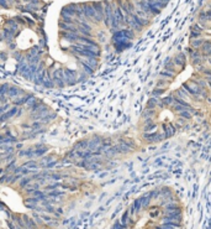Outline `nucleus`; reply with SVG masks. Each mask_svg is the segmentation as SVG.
<instances>
[{"label":"nucleus","instance_id":"4c0bfd02","mask_svg":"<svg viewBox=\"0 0 211 229\" xmlns=\"http://www.w3.org/2000/svg\"><path fill=\"white\" fill-rule=\"evenodd\" d=\"M112 229H126V227L121 223V220H116L114 227H112Z\"/></svg>","mask_w":211,"mask_h":229},{"label":"nucleus","instance_id":"a211bd4d","mask_svg":"<svg viewBox=\"0 0 211 229\" xmlns=\"http://www.w3.org/2000/svg\"><path fill=\"white\" fill-rule=\"evenodd\" d=\"M88 145H89V139H82V140L77 141L72 149L76 150V151H77V150H86V149H88Z\"/></svg>","mask_w":211,"mask_h":229},{"label":"nucleus","instance_id":"7ed1b4c3","mask_svg":"<svg viewBox=\"0 0 211 229\" xmlns=\"http://www.w3.org/2000/svg\"><path fill=\"white\" fill-rule=\"evenodd\" d=\"M181 85L185 88V90L188 92V93L190 94V98H194V97H199V96H200V90H201V88L198 85L196 81L189 78L186 82H184ZM199 98H200V97H199Z\"/></svg>","mask_w":211,"mask_h":229},{"label":"nucleus","instance_id":"dca6fc26","mask_svg":"<svg viewBox=\"0 0 211 229\" xmlns=\"http://www.w3.org/2000/svg\"><path fill=\"white\" fill-rule=\"evenodd\" d=\"M141 209H142V203H141V198H136L133 201V203L131 204V207H130V212L132 214H137L141 212Z\"/></svg>","mask_w":211,"mask_h":229},{"label":"nucleus","instance_id":"393cba45","mask_svg":"<svg viewBox=\"0 0 211 229\" xmlns=\"http://www.w3.org/2000/svg\"><path fill=\"white\" fill-rule=\"evenodd\" d=\"M79 64H80V70H82V72H84L88 77H93V76H94L95 71H94L93 68H90L89 66H86V64H84V63H80V62H79Z\"/></svg>","mask_w":211,"mask_h":229},{"label":"nucleus","instance_id":"49530a36","mask_svg":"<svg viewBox=\"0 0 211 229\" xmlns=\"http://www.w3.org/2000/svg\"><path fill=\"white\" fill-rule=\"evenodd\" d=\"M204 11H205L206 19L209 20V22H211V9H207V10H204Z\"/></svg>","mask_w":211,"mask_h":229},{"label":"nucleus","instance_id":"8fccbe9b","mask_svg":"<svg viewBox=\"0 0 211 229\" xmlns=\"http://www.w3.org/2000/svg\"><path fill=\"white\" fill-rule=\"evenodd\" d=\"M15 117H17V118H20V117H22V109L20 108V109H17V113H16V115Z\"/></svg>","mask_w":211,"mask_h":229},{"label":"nucleus","instance_id":"f03ea898","mask_svg":"<svg viewBox=\"0 0 211 229\" xmlns=\"http://www.w3.org/2000/svg\"><path fill=\"white\" fill-rule=\"evenodd\" d=\"M104 25L106 27H111L112 21H114V9H112V3L109 0H104Z\"/></svg>","mask_w":211,"mask_h":229},{"label":"nucleus","instance_id":"2eb2a0df","mask_svg":"<svg viewBox=\"0 0 211 229\" xmlns=\"http://www.w3.org/2000/svg\"><path fill=\"white\" fill-rule=\"evenodd\" d=\"M30 96H31V93H26V94H23V96H21V97H17V98H15V99H12V104H14V107H23L25 105V103L27 102V99L30 98Z\"/></svg>","mask_w":211,"mask_h":229},{"label":"nucleus","instance_id":"9b49d317","mask_svg":"<svg viewBox=\"0 0 211 229\" xmlns=\"http://www.w3.org/2000/svg\"><path fill=\"white\" fill-rule=\"evenodd\" d=\"M174 97H177V98H180V99H183V100H186V102H190V94L188 93V92L185 90V88L183 87V85H180L178 89H175L173 93H172Z\"/></svg>","mask_w":211,"mask_h":229},{"label":"nucleus","instance_id":"0eeeda50","mask_svg":"<svg viewBox=\"0 0 211 229\" xmlns=\"http://www.w3.org/2000/svg\"><path fill=\"white\" fill-rule=\"evenodd\" d=\"M23 94H26V92L23 90L22 88L17 87V85H12V84H10L9 90H8V93H6V97H8L9 99H15V98L21 97V96H23Z\"/></svg>","mask_w":211,"mask_h":229},{"label":"nucleus","instance_id":"3c124183","mask_svg":"<svg viewBox=\"0 0 211 229\" xmlns=\"http://www.w3.org/2000/svg\"><path fill=\"white\" fill-rule=\"evenodd\" d=\"M22 147H23V144H22V143H19V144H16V146H15V149H16V150H21Z\"/></svg>","mask_w":211,"mask_h":229},{"label":"nucleus","instance_id":"6e6552de","mask_svg":"<svg viewBox=\"0 0 211 229\" xmlns=\"http://www.w3.org/2000/svg\"><path fill=\"white\" fill-rule=\"evenodd\" d=\"M166 219H171V220H175V222H181L183 220L181 208L166 212V213H164V217H163V220H166Z\"/></svg>","mask_w":211,"mask_h":229},{"label":"nucleus","instance_id":"5701e85b","mask_svg":"<svg viewBox=\"0 0 211 229\" xmlns=\"http://www.w3.org/2000/svg\"><path fill=\"white\" fill-rule=\"evenodd\" d=\"M157 117V110L156 109H145L142 113V119H148V118H156Z\"/></svg>","mask_w":211,"mask_h":229},{"label":"nucleus","instance_id":"f8f14e48","mask_svg":"<svg viewBox=\"0 0 211 229\" xmlns=\"http://www.w3.org/2000/svg\"><path fill=\"white\" fill-rule=\"evenodd\" d=\"M61 35H62V38L67 40L69 43H76L78 42V38H79V34H76V32H68V31H62L61 30Z\"/></svg>","mask_w":211,"mask_h":229},{"label":"nucleus","instance_id":"423d86ee","mask_svg":"<svg viewBox=\"0 0 211 229\" xmlns=\"http://www.w3.org/2000/svg\"><path fill=\"white\" fill-rule=\"evenodd\" d=\"M82 8H83V15H84V17L90 22V24H94L95 10H94V8H93V4L91 3H83Z\"/></svg>","mask_w":211,"mask_h":229},{"label":"nucleus","instance_id":"c756f323","mask_svg":"<svg viewBox=\"0 0 211 229\" xmlns=\"http://www.w3.org/2000/svg\"><path fill=\"white\" fill-rule=\"evenodd\" d=\"M42 87H43V88H47V89H52V88H55L56 85H55L52 78H44V81H43V83H42Z\"/></svg>","mask_w":211,"mask_h":229},{"label":"nucleus","instance_id":"39448f33","mask_svg":"<svg viewBox=\"0 0 211 229\" xmlns=\"http://www.w3.org/2000/svg\"><path fill=\"white\" fill-rule=\"evenodd\" d=\"M93 8L95 10V17H94V24L98 25L104 21V4L103 2H93Z\"/></svg>","mask_w":211,"mask_h":229},{"label":"nucleus","instance_id":"4be33fe9","mask_svg":"<svg viewBox=\"0 0 211 229\" xmlns=\"http://www.w3.org/2000/svg\"><path fill=\"white\" fill-rule=\"evenodd\" d=\"M164 92H166V88H164V87H158V85H157V87L153 88V90H152V97L159 99V98L164 94Z\"/></svg>","mask_w":211,"mask_h":229},{"label":"nucleus","instance_id":"de8ad7c7","mask_svg":"<svg viewBox=\"0 0 211 229\" xmlns=\"http://www.w3.org/2000/svg\"><path fill=\"white\" fill-rule=\"evenodd\" d=\"M98 41H99V42H104V41H105V36H104L103 32L98 34Z\"/></svg>","mask_w":211,"mask_h":229},{"label":"nucleus","instance_id":"412c9836","mask_svg":"<svg viewBox=\"0 0 211 229\" xmlns=\"http://www.w3.org/2000/svg\"><path fill=\"white\" fill-rule=\"evenodd\" d=\"M48 150H50V147L47 146V145H43V146L38 147V149H35L33 150L35 157H42V156H44L47 152H48Z\"/></svg>","mask_w":211,"mask_h":229},{"label":"nucleus","instance_id":"6ab92c4d","mask_svg":"<svg viewBox=\"0 0 211 229\" xmlns=\"http://www.w3.org/2000/svg\"><path fill=\"white\" fill-rule=\"evenodd\" d=\"M204 41H205L204 37H201V38H195V40H190V42H189L190 49H193V50H200L201 46L204 45Z\"/></svg>","mask_w":211,"mask_h":229},{"label":"nucleus","instance_id":"a878e982","mask_svg":"<svg viewBox=\"0 0 211 229\" xmlns=\"http://www.w3.org/2000/svg\"><path fill=\"white\" fill-rule=\"evenodd\" d=\"M31 181H32L31 176H30V177H29V176H23V177L19 181V186H20V188H26L27 186H30Z\"/></svg>","mask_w":211,"mask_h":229},{"label":"nucleus","instance_id":"aec40b11","mask_svg":"<svg viewBox=\"0 0 211 229\" xmlns=\"http://www.w3.org/2000/svg\"><path fill=\"white\" fill-rule=\"evenodd\" d=\"M29 71V63L26 62V61H22V62H20V63H17V70H16V73L17 75H20V76H22L25 72H27Z\"/></svg>","mask_w":211,"mask_h":229},{"label":"nucleus","instance_id":"09e8293b","mask_svg":"<svg viewBox=\"0 0 211 229\" xmlns=\"http://www.w3.org/2000/svg\"><path fill=\"white\" fill-rule=\"evenodd\" d=\"M8 47H9V50L15 51V50H16V45H15L14 42H10V43H8Z\"/></svg>","mask_w":211,"mask_h":229},{"label":"nucleus","instance_id":"b1692460","mask_svg":"<svg viewBox=\"0 0 211 229\" xmlns=\"http://www.w3.org/2000/svg\"><path fill=\"white\" fill-rule=\"evenodd\" d=\"M178 117L188 122V120H192L194 115H193V114H192L189 110H188V109H184V110H181V111H179V113H178Z\"/></svg>","mask_w":211,"mask_h":229},{"label":"nucleus","instance_id":"5fc2aeb1","mask_svg":"<svg viewBox=\"0 0 211 229\" xmlns=\"http://www.w3.org/2000/svg\"><path fill=\"white\" fill-rule=\"evenodd\" d=\"M0 161H2V157H0Z\"/></svg>","mask_w":211,"mask_h":229},{"label":"nucleus","instance_id":"cd10ccee","mask_svg":"<svg viewBox=\"0 0 211 229\" xmlns=\"http://www.w3.org/2000/svg\"><path fill=\"white\" fill-rule=\"evenodd\" d=\"M36 102H37V98H36V96L31 93L30 98L27 99V102L25 103V105H23V107H25V108H26V110L29 111V109H30V108H31V107H32V105H33V104H35Z\"/></svg>","mask_w":211,"mask_h":229},{"label":"nucleus","instance_id":"72a5a7b5","mask_svg":"<svg viewBox=\"0 0 211 229\" xmlns=\"http://www.w3.org/2000/svg\"><path fill=\"white\" fill-rule=\"evenodd\" d=\"M43 123H41V122H33L32 124H31V130L32 131H36V130H38V129H41V128H43Z\"/></svg>","mask_w":211,"mask_h":229},{"label":"nucleus","instance_id":"20e7f679","mask_svg":"<svg viewBox=\"0 0 211 229\" xmlns=\"http://www.w3.org/2000/svg\"><path fill=\"white\" fill-rule=\"evenodd\" d=\"M63 72H64V83L68 87H73L77 84V77H78V72L74 70H69L67 67H63Z\"/></svg>","mask_w":211,"mask_h":229},{"label":"nucleus","instance_id":"2f4dec72","mask_svg":"<svg viewBox=\"0 0 211 229\" xmlns=\"http://www.w3.org/2000/svg\"><path fill=\"white\" fill-rule=\"evenodd\" d=\"M12 57H14V60H15L17 63H20V62H22V61H26V60H25V56H23L22 53H20V52H17V51L14 52V56H12Z\"/></svg>","mask_w":211,"mask_h":229},{"label":"nucleus","instance_id":"603ef678","mask_svg":"<svg viewBox=\"0 0 211 229\" xmlns=\"http://www.w3.org/2000/svg\"><path fill=\"white\" fill-rule=\"evenodd\" d=\"M3 41V36H2V34H0V42Z\"/></svg>","mask_w":211,"mask_h":229},{"label":"nucleus","instance_id":"9d476101","mask_svg":"<svg viewBox=\"0 0 211 229\" xmlns=\"http://www.w3.org/2000/svg\"><path fill=\"white\" fill-rule=\"evenodd\" d=\"M143 133H151V131H156L158 130V125L154 122V118H148V119H143Z\"/></svg>","mask_w":211,"mask_h":229},{"label":"nucleus","instance_id":"4468645a","mask_svg":"<svg viewBox=\"0 0 211 229\" xmlns=\"http://www.w3.org/2000/svg\"><path fill=\"white\" fill-rule=\"evenodd\" d=\"M173 63H174V66H178L180 70H184V67H185V64H186V56H185L184 53H178V55L174 57Z\"/></svg>","mask_w":211,"mask_h":229},{"label":"nucleus","instance_id":"ea45409f","mask_svg":"<svg viewBox=\"0 0 211 229\" xmlns=\"http://www.w3.org/2000/svg\"><path fill=\"white\" fill-rule=\"evenodd\" d=\"M50 178H51V180H55V181H59V180L63 178V175H61V173H51V175H50Z\"/></svg>","mask_w":211,"mask_h":229},{"label":"nucleus","instance_id":"37998d69","mask_svg":"<svg viewBox=\"0 0 211 229\" xmlns=\"http://www.w3.org/2000/svg\"><path fill=\"white\" fill-rule=\"evenodd\" d=\"M23 17H25V21H26V24H27V25H30L31 27L35 26V21H33L32 19H30L29 16H23Z\"/></svg>","mask_w":211,"mask_h":229},{"label":"nucleus","instance_id":"c03bdc74","mask_svg":"<svg viewBox=\"0 0 211 229\" xmlns=\"http://www.w3.org/2000/svg\"><path fill=\"white\" fill-rule=\"evenodd\" d=\"M6 60H8V53L0 52V63H2V62H5Z\"/></svg>","mask_w":211,"mask_h":229},{"label":"nucleus","instance_id":"864d4df0","mask_svg":"<svg viewBox=\"0 0 211 229\" xmlns=\"http://www.w3.org/2000/svg\"><path fill=\"white\" fill-rule=\"evenodd\" d=\"M209 9H211V4H210V8H209Z\"/></svg>","mask_w":211,"mask_h":229},{"label":"nucleus","instance_id":"f257e3e1","mask_svg":"<svg viewBox=\"0 0 211 229\" xmlns=\"http://www.w3.org/2000/svg\"><path fill=\"white\" fill-rule=\"evenodd\" d=\"M141 137H142L146 144H158V143H162L163 140H166V136H164L163 131L160 133L159 130L151 131V133H143Z\"/></svg>","mask_w":211,"mask_h":229},{"label":"nucleus","instance_id":"f3484780","mask_svg":"<svg viewBox=\"0 0 211 229\" xmlns=\"http://www.w3.org/2000/svg\"><path fill=\"white\" fill-rule=\"evenodd\" d=\"M177 73L178 72H175V71H173V70H164L162 73H160V78H163V79H166V81H168L169 83L174 79V77L177 76Z\"/></svg>","mask_w":211,"mask_h":229},{"label":"nucleus","instance_id":"bb28decb","mask_svg":"<svg viewBox=\"0 0 211 229\" xmlns=\"http://www.w3.org/2000/svg\"><path fill=\"white\" fill-rule=\"evenodd\" d=\"M139 198H141V203H142V208H148L149 207V203H151V199H152L149 197V194L146 193L143 196H141Z\"/></svg>","mask_w":211,"mask_h":229},{"label":"nucleus","instance_id":"ddd939ff","mask_svg":"<svg viewBox=\"0 0 211 229\" xmlns=\"http://www.w3.org/2000/svg\"><path fill=\"white\" fill-rule=\"evenodd\" d=\"M174 102V97L173 94H169V96H166L160 99H158V107L159 108H168L169 105H172Z\"/></svg>","mask_w":211,"mask_h":229},{"label":"nucleus","instance_id":"79ce46f5","mask_svg":"<svg viewBox=\"0 0 211 229\" xmlns=\"http://www.w3.org/2000/svg\"><path fill=\"white\" fill-rule=\"evenodd\" d=\"M9 5H10V4H9L8 0H0V8H3V9H9V8H10Z\"/></svg>","mask_w":211,"mask_h":229},{"label":"nucleus","instance_id":"e433bc0d","mask_svg":"<svg viewBox=\"0 0 211 229\" xmlns=\"http://www.w3.org/2000/svg\"><path fill=\"white\" fill-rule=\"evenodd\" d=\"M190 31H195V32H200V34H202V32H204V29H202L199 24H194V25H192Z\"/></svg>","mask_w":211,"mask_h":229},{"label":"nucleus","instance_id":"a18cd8bd","mask_svg":"<svg viewBox=\"0 0 211 229\" xmlns=\"http://www.w3.org/2000/svg\"><path fill=\"white\" fill-rule=\"evenodd\" d=\"M21 129H23V130H31V124H29V123H22V124H21Z\"/></svg>","mask_w":211,"mask_h":229},{"label":"nucleus","instance_id":"c9c22d12","mask_svg":"<svg viewBox=\"0 0 211 229\" xmlns=\"http://www.w3.org/2000/svg\"><path fill=\"white\" fill-rule=\"evenodd\" d=\"M38 46L41 49H46L47 47V37L46 36H41L38 40Z\"/></svg>","mask_w":211,"mask_h":229},{"label":"nucleus","instance_id":"1a4fd4ad","mask_svg":"<svg viewBox=\"0 0 211 229\" xmlns=\"http://www.w3.org/2000/svg\"><path fill=\"white\" fill-rule=\"evenodd\" d=\"M162 131L164 134V136H166V139H169V137L174 136L175 133H177V126L175 124L173 123H167V124H162Z\"/></svg>","mask_w":211,"mask_h":229},{"label":"nucleus","instance_id":"a19ab883","mask_svg":"<svg viewBox=\"0 0 211 229\" xmlns=\"http://www.w3.org/2000/svg\"><path fill=\"white\" fill-rule=\"evenodd\" d=\"M61 185H59V183L58 182H55V183H52V185H50V186H47L46 188L47 190H48V191H53V190H57L58 187H59Z\"/></svg>","mask_w":211,"mask_h":229},{"label":"nucleus","instance_id":"c85d7f7f","mask_svg":"<svg viewBox=\"0 0 211 229\" xmlns=\"http://www.w3.org/2000/svg\"><path fill=\"white\" fill-rule=\"evenodd\" d=\"M157 107H158V99L151 97V98L148 99L147 104H146V108H147V109H156Z\"/></svg>","mask_w":211,"mask_h":229},{"label":"nucleus","instance_id":"f704fd0d","mask_svg":"<svg viewBox=\"0 0 211 229\" xmlns=\"http://www.w3.org/2000/svg\"><path fill=\"white\" fill-rule=\"evenodd\" d=\"M53 83H55V85L58 87V88H64V87H65L64 79H61V78H55V79H53Z\"/></svg>","mask_w":211,"mask_h":229},{"label":"nucleus","instance_id":"58836bf2","mask_svg":"<svg viewBox=\"0 0 211 229\" xmlns=\"http://www.w3.org/2000/svg\"><path fill=\"white\" fill-rule=\"evenodd\" d=\"M202 34L200 32H195V31H190V40H195V38H201Z\"/></svg>","mask_w":211,"mask_h":229},{"label":"nucleus","instance_id":"7c9ffc66","mask_svg":"<svg viewBox=\"0 0 211 229\" xmlns=\"http://www.w3.org/2000/svg\"><path fill=\"white\" fill-rule=\"evenodd\" d=\"M88 76L84 73V72H82L80 71V73H78V77H77V84H83V83H85L86 81H88Z\"/></svg>","mask_w":211,"mask_h":229},{"label":"nucleus","instance_id":"473e14b6","mask_svg":"<svg viewBox=\"0 0 211 229\" xmlns=\"http://www.w3.org/2000/svg\"><path fill=\"white\" fill-rule=\"evenodd\" d=\"M14 19H15V21L17 22L19 25H22V26H26V25H27L26 21H25V17H23L22 15H16Z\"/></svg>","mask_w":211,"mask_h":229}]
</instances>
